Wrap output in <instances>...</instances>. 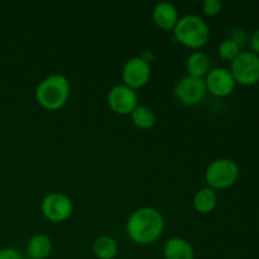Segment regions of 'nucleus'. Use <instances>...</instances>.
I'll use <instances>...</instances> for the list:
<instances>
[{
	"label": "nucleus",
	"mask_w": 259,
	"mask_h": 259,
	"mask_svg": "<svg viewBox=\"0 0 259 259\" xmlns=\"http://www.w3.org/2000/svg\"><path fill=\"white\" fill-rule=\"evenodd\" d=\"M187 75L195 77L205 78L210 71V60L201 51H195L187 57L186 61Z\"/></svg>",
	"instance_id": "4468645a"
},
{
	"label": "nucleus",
	"mask_w": 259,
	"mask_h": 259,
	"mask_svg": "<svg viewBox=\"0 0 259 259\" xmlns=\"http://www.w3.org/2000/svg\"><path fill=\"white\" fill-rule=\"evenodd\" d=\"M202 12L209 17H215L223 9V3L220 0H204L201 4Z\"/></svg>",
	"instance_id": "6ab92c4d"
},
{
	"label": "nucleus",
	"mask_w": 259,
	"mask_h": 259,
	"mask_svg": "<svg viewBox=\"0 0 259 259\" xmlns=\"http://www.w3.org/2000/svg\"><path fill=\"white\" fill-rule=\"evenodd\" d=\"M242 52L240 50V45L238 40L235 39H225L218 47V55L222 60L228 61V62H232L235 58L238 57V55Z\"/></svg>",
	"instance_id": "a211bd4d"
},
{
	"label": "nucleus",
	"mask_w": 259,
	"mask_h": 259,
	"mask_svg": "<svg viewBox=\"0 0 259 259\" xmlns=\"http://www.w3.org/2000/svg\"><path fill=\"white\" fill-rule=\"evenodd\" d=\"M125 230L136 244H153L163 233L164 218L162 212L154 207H139L129 215Z\"/></svg>",
	"instance_id": "f257e3e1"
},
{
	"label": "nucleus",
	"mask_w": 259,
	"mask_h": 259,
	"mask_svg": "<svg viewBox=\"0 0 259 259\" xmlns=\"http://www.w3.org/2000/svg\"><path fill=\"white\" fill-rule=\"evenodd\" d=\"M132 121L139 129H151L156 124V114L146 105H138L131 114Z\"/></svg>",
	"instance_id": "f3484780"
},
{
	"label": "nucleus",
	"mask_w": 259,
	"mask_h": 259,
	"mask_svg": "<svg viewBox=\"0 0 259 259\" xmlns=\"http://www.w3.org/2000/svg\"><path fill=\"white\" fill-rule=\"evenodd\" d=\"M172 32L177 42L191 50L204 47L210 37L209 25L196 14H187L180 18Z\"/></svg>",
	"instance_id": "7ed1b4c3"
},
{
	"label": "nucleus",
	"mask_w": 259,
	"mask_h": 259,
	"mask_svg": "<svg viewBox=\"0 0 259 259\" xmlns=\"http://www.w3.org/2000/svg\"><path fill=\"white\" fill-rule=\"evenodd\" d=\"M174 94L177 100L186 106H195L202 103L206 96L207 90L205 80L201 77L186 75L180 78L174 89Z\"/></svg>",
	"instance_id": "423d86ee"
},
{
	"label": "nucleus",
	"mask_w": 259,
	"mask_h": 259,
	"mask_svg": "<svg viewBox=\"0 0 259 259\" xmlns=\"http://www.w3.org/2000/svg\"><path fill=\"white\" fill-rule=\"evenodd\" d=\"M229 71L235 83L253 86L259 82V56L252 51H242L234 61L230 62Z\"/></svg>",
	"instance_id": "39448f33"
},
{
	"label": "nucleus",
	"mask_w": 259,
	"mask_h": 259,
	"mask_svg": "<svg viewBox=\"0 0 259 259\" xmlns=\"http://www.w3.org/2000/svg\"><path fill=\"white\" fill-rule=\"evenodd\" d=\"M108 105L119 115H131L132 111L139 105L138 94L124 83L115 85L108 94Z\"/></svg>",
	"instance_id": "1a4fd4ad"
},
{
	"label": "nucleus",
	"mask_w": 259,
	"mask_h": 259,
	"mask_svg": "<svg viewBox=\"0 0 259 259\" xmlns=\"http://www.w3.org/2000/svg\"><path fill=\"white\" fill-rule=\"evenodd\" d=\"M141 57L143 58V60L146 61V62H148L149 65H151L152 61L154 60V55H153V52H152V51H144V52L142 53Z\"/></svg>",
	"instance_id": "4be33fe9"
},
{
	"label": "nucleus",
	"mask_w": 259,
	"mask_h": 259,
	"mask_svg": "<svg viewBox=\"0 0 259 259\" xmlns=\"http://www.w3.org/2000/svg\"><path fill=\"white\" fill-rule=\"evenodd\" d=\"M27 259H32V258H27Z\"/></svg>",
	"instance_id": "5701e85b"
},
{
	"label": "nucleus",
	"mask_w": 259,
	"mask_h": 259,
	"mask_svg": "<svg viewBox=\"0 0 259 259\" xmlns=\"http://www.w3.org/2000/svg\"><path fill=\"white\" fill-rule=\"evenodd\" d=\"M249 46L252 52L259 56V28L258 29H255L254 32L252 33V35H250Z\"/></svg>",
	"instance_id": "412c9836"
},
{
	"label": "nucleus",
	"mask_w": 259,
	"mask_h": 259,
	"mask_svg": "<svg viewBox=\"0 0 259 259\" xmlns=\"http://www.w3.org/2000/svg\"><path fill=\"white\" fill-rule=\"evenodd\" d=\"M93 250L98 259H115L119 253V247L118 243L113 237L100 235L94 242Z\"/></svg>",
	"instance_id": "dca6fc26"
},
{
	"label": "nucleus",
	"mask_w": 259,
	"mask_h": 259,
	"mask_svg": "<svg viewBox=\"0 0 259 259\" xmlns=\"http://www.w3.org/2000/svg\"><path fill=\"white\" fill-rule=\"evenodd\" d=\"M152 17L157 27L163 30H174L180 19L177 8L168 2H161L154 5Z\"/></svg>",
	"instance_id": "9b49d317"
},
{
	"label": "nucleus",
	"mask_w": 259,
	"mask_h": 259,
	"mask_svg": "<svg viewBox=\"0 0 259 259\" xmlns=\"http://www.w3.org/2000/svg\"><path fill=\"white\" fill-rule=\"evenodd\" d=\"M240 169L237 162L229 158H218L205 169V181L207 187L217 190H227L234 186L239 179Z\"/></svg>",
	"instance_id": "20e7f679"
},
{
	"label": "nucleus",
	"mask_w": 259,
	"mask_h": 259,
	"mask_svg": "<svg viewBox=\"0 0 259 259\" xmlns=\"http://www.w3.org/2000/svg\"><path fill=\"white\" fill-rule=\"evenodd\" d=\"M164 259H195L194 247L184 238H171L163 247Z\"/></svg>",
	"instance_id": "f8f14e48"
},
{
	"label": "nucleus",
	"mask_w": 259,
	"mask_h": 259,
	"mask_svg": "<svg viewBox=\"0 0 259 259\" xmlns=\"http://www.w3.org/2000/svg\"><path fill=\"white\" fill-rule=\"evenodd\" d=\"M194 207L200 214H210L215 210L218 205V195L210 187H202L195 194Z\"/></svg>",
	"instance_id": "2eb2a0df"
},
{
	"label": "nucleus",
	"mask_w": 259,
	"mask_h": 259,
	"mask_svg": "<svg viewBox=\"0 0 259 259\" xmlns=\"http://www.w3.org/2000/svg\"><path fill=\"white\" fill-rule=\"evenodd\" d=\"M0 259H24L23 255L14 248H3L0 249Z\"/></svg>",
	"instance_id": "aec40b11"
},
{
	"label": "nucleus",
	"mask_w": 259,
	"mask_h": 259,
	"mask_svg": "<svg viewBox=\"0 0 259 259\" xmlns=\"http://www.w3.org/2000/svg\"><path fill=\"white\" fill-rule=\"evenodd\" d=\"M40 211L43 217L50 222L62 223L72 215V200L62 192H51L42 200Z\"/></svg>",
	"instance_id": "0eeeda50"
},
{
	"label": "nucleus",
	"mask_w": 259,
	"mask_h": 259,
	"mask_svg": "<svg viewBox=\"0 0 259 259\" xmlns=\"http://www.w3.org/2000/svg\"><path fill=\"white\" fill-rule=\"evenodd\" d=\"M151 72V65L146 62L141 56L132 57L124 63L123 70H121L123 83L137 91L148 83Z\"/></svg>",
	"instance_id": "6e6552de"
},
{
	"label": "nucleus",
	"mask_w": 259,
	"mask_h": 259,
	"mask_svg": "<svg viewBox=\"0 0 259 259\" xmlns=\"http://www.w3.org/2000/svg\"><path fill=\"white\" fill-rule=\"evenodd\" d=\"M70 81L65 75L53 73L43 78L35 88V100L46 110H58L70 99Z\"/></svg>",
	"instance_id": "f03ea898"
},
{
	"label": "nucleus",
	"mask_w": 259,
	"mask_h": 259,
	"mask_svg": "<svg viewBox=\"0 0 259 259\" xmlns=\"http://www.w3.org/2000/svg\"><path fill=\"white\" fill-rule=\"evenodd\" d=\"M27 253L32 259H47L52 253V240L43 233H37L27 243Z\"/></svg>",
	"instance_id": "ddd939ff"
},
{
	"label": "nucleus",
	"mask_w": 259,
	"mask_h": 259,
	"mask_svg": "<svg viewBox=\"0 0 259 259\" xmlns=\"http://www.w3.org/2000/svg\"><path fill=\"white\" fill-rule=\"evenodd\" d=\"M204 80L207 93L218 96V98L229 96L234 91L235 85H237L229 68L224 67H217L210 70Z\"/></svg>",
	"instance_id": "9d476101"
}]
</instances>
